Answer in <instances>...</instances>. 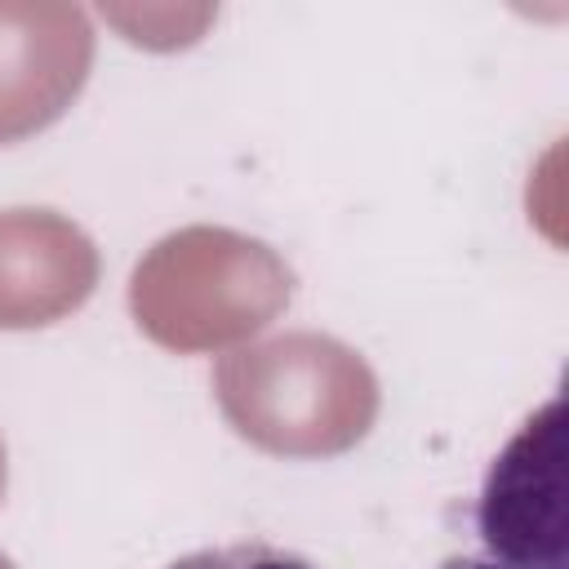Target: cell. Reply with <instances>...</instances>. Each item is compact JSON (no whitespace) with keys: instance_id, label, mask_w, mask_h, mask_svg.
Instances as JSON below:
<instances>
[{"instance_id":"6da1fadb","label":"cell","mask_w":569,"mask_h":569,"mask_svg":"<svg viewBox=\"0 0 569 569\" xmlns=\"http://www.w3.org/2000/svg\"><path fill=\"white\" fill-rule=\"evenodd\" d=\"M565 400L551 396L489 462L476 498V533L493 560L520 569H569Z\"/></svg>"},{"instance_id":"7a4b0ae2","label":"cell","mask_w":569,"mask_h":569,"mask_svg":"<svg viewBox=\"0 0 569 569\" xmlns=\"http://www.w3.org/2000/svg\"><path fill=\"white\" fill-rule=\"evenodd\" d=\"M164 569H316L307 556L276 547V542H227V547H204L191 556H178Z\"/></svg>"},{"instance_id":"3957f363","label":"cell","mask_w":569,"mask_h":569,"mask_svg":"<svg viewBox=\"0 0 569 569\" xmlns=\"http://www.w3.org/2000/svg\"><path fill=\"white\" fill-rule=\"evenodd\" d=\"M436 569H520V565H507V560H493V556H449Z\"/></svg>"}]
</instances>
